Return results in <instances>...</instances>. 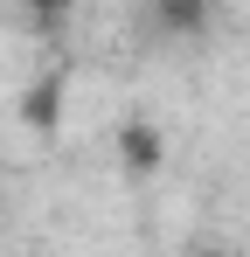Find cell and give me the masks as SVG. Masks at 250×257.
I'll use <instances>...</instances> for the list:
<instances>
[{
    "label": "cell",
    "mask_w": 250,
    "mask_h": 257,
    "mask_svg": "<svg viewBox=\"0 0 250 257\" xmlns=\"http://www.w3.org/2000/svg\"><path fill=\"white\" fill-rule=\"evenodd\" d=\"M208 21V0H160V28H174V35H202Z\"/></svg>",
    "instance_id": "1"
}]
</instances>
